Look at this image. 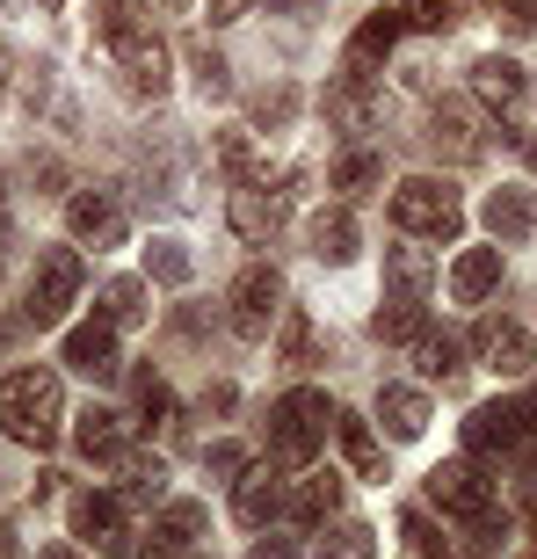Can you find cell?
<instances>
[{
	"label": "cell",
	"instance_id": "36",
	"mask_svg": "<svg viewBox=\"0 0 537 559\" xmlns=\"http://www.w3.org/2000/svg\"><path fill=\"white\" fill-rule=\"evenodd\" d=\"M218 160H226V175H240V182H254V145L240 139V131H226V139H218Z\"/></svg>",
	"mask_w": 537,
	"mask_h": 559
},
{
	"label": "cell",
	"instance_id": "47",
	"mask_svg": "<svg viewBox=\"0 0 537 559\" xmlns=\"http://www.w3.org/2000/svg\"><path fill=\"white\" fill-rule=\"evenodd\" d=\"M0 218H8V189H0Z\"/></svg>",
	"mask_w": 537,
	"mask_h": 559
},
{
	"label": "cell",
	"instance_id": "28",
	"mask_svg": "<svg viewBox=\"0 0 537 559\" xmlns=\"http://www.w3.org/2000/svg\"><path fill=\"white\" fill-rule=\"evenodd\" d=\"M421 371L429 378H457L465 371V342H457V334H421Z\"/></svg>",
	"mask_w": 537,
	"mask_h": 559
},
{
	"label": "cell",
	"instance_id": "35",
	"mask_svg": "<svg viewBox=\"0 0 537 559\" xmlns=\"http://www.w3.org/2000/svg\"><path fill=\"white\" fill-rule=\"evenodd\" d=\"M407 22H414V29H451L457 0H407Z\"/></svg>",
	"mask_w": 537,
	"mask_h": 559
},
{
	"label": "cell",
	"instance_id": "29",
	"mask_svg": "<svg viewBox=\"0 0 537 559\" xmlns=\"http://www.w3.org/2000/svg\"><path fill=\"white\" fill-rule=\"evenodd\" d=\"M421 334H429V320H421L414 298H399V306L378 312V342H421Z\"/></svg>",
	"mask_w": 537,
	"mask_h": 559
},
{
	"label": "cell",
	"instance_id": "15",
	"mask_svg": "<svg viewBox=\"0 0 537 559\" xmlns=\"http://www.w3.org/2000/svg\"><path fill=\"white\" fill-rule=\"evenodd\" d=\"M226 218H232L240 240H268V233H276V197H268L262 182H240V189H232V204H226Z\"/></svg>",
	"mask_w": 537,
	"mask_h": 559
},
{
	"label": "cell",
	"instance_id": "32",
	"mask_svg": "<svg viewBox=\"0 0 537 559\" xmlns=\"http://www.w3.org/2000/svg\"><path fill=\"white\" fill-rule=\"evenodd\" d=\"M95 29H103V44H124L139 37L145 22H139V0H103V15H95Z\"/></svg>",
	"mask_w": 537,
	"mask_h": 559
},
{
	"label": "cell",
	"instance_id": "27",
	"mask_svg": "<svg viewBox=\"0 0 537 559\" xmlns=\"http://www.w3.org/2000/svg\"><path fill=\"white\" fill-rule=\"evenodd\" d=\"M167 495V465L160 457H139L124 473V509H145V501H160Z\"/></svg>",
	"mask_w": 537,
	"mask_h": 559
},
{
	"label": "cell",
	"instance_id": "19",
	"mask_svg": "<svg viewBox=\"0 0 537 559\" xmlns=\"http://www.w3.org/2000/svg\"><path fill=\"white\" fill-rule=\"evenodd\" d=\"M117 523H124V495H81L73 501V531L81 538H117Z\"/></svg>",
	"mask_w": 537,
	"mask_h": 559
},
{
	"label": "cell",
	"instance_id": "26",
	"mask_svg": "<svg viewBox=\"0 0 537 559\" xmlns=\"http://www.w3.org/2000/svg\"><path fill=\"white\" fill-rule=\"evenodd\" d=\"M312 254H320V262H349V254H356L349 211H334V218H312Z\"/></svg>",
	"mask_w": 537,
	"mask_h": 559
},
{
	"label": "cell",
	"instance_id": "43",
	"mask_svg": "<svg viewBox=\"0 0 537 559\" xmlns=\"http://www.w3.org/2000/svg\"><path fill=\"white\" fill-rule=\"evenodd\" d=\"M240 8L248 0H211V22H240Z\"/></svg>",
	"mask_w": 537,
	"mask_h": 559
},
{
	"label": "cell",
	"instance_id": "16",
	"mask_svg": "<svg viewBox=\"0 0 537 559\" xmlns=\"http://www.w3.org/2000/svg\"><path fill=\"white\" fill-rule=\"evenodd\" d=\"M378 421H385L399 443H414V436L429 429V400L414 393V385H385V393H378Z\"/></svg>",
	"mask_w": 537,
	"mask_h": 559
},
{
	"label": "cell",
	"instance_id": "31",
	"mask_svg": "<svg viewBox=\"0 0 537 559\" xmlns=\"http://www.w3.org/2000/svg\"><path fill=\"white\" fill-rule=\"evenodd\" d=\"M378 175H385V167H378L371 153H342V160H334V189H342V197H363Z\"/></svg>",
	"mask_w": 537,
	"mask_h": 559
},
{
	"label": "cell",
	"instance_id": "30",
	"mask_svg": "<svg viewBox=\"0 0 537 559\" xmlns=\"http://www.w3.org/2000/svg\"><path fill=\"white\" fill-rule=\"evenodd\" d=\"M204 509H196V501H175V509H167V516L160 523H153V531H160V538L167 545H196V538H204Z\"/></svg>",
	"mask_w": 537,
	"mask_h": 559
},
{
	"label": "cell",
	"instance_id": "25",
	"mask_svg": "<svg viewBox=\"0 0 537 559\" xmlns=\"http://www.w3.org/2000/svg\"><path fill=\"white\" fill-rule=\"evenodd\" d=\"M312 559H378L371 523H334L327 538H320V552H312Z\"/></svg>",
	"mask_w": 537,
	"mask_h": 559
},
{
	"label": "cell",
	"instance_id": "18",
	"mask_svg": "<svg viewBox=\"0 0 537 559\" xmlns=\"http://www.w3.org/2000/svg\"><path fill=\"white\" fill-rule=\"evenodd\" d=\"M473 87H479L494 109H509V103H523V66H516V59H479V66H473Z\"/></svg>",
	"mask_w": 537,
	"mask_h": 559
},
{
	"label": "cell",
	"instance_id": "4",
	"mask_svg": "<svg viewBox=\"0 0 537 559\" xmlns=\"http://www.w3.org/2000/svg\"><path fill=\"white\" fill-rule=\"evenodd\" d=\"M429 495H435V509H443V516H457V523L509 531V523L494 516V495H487V479H479L473 465H435V473H429Z\"/></svg>",
	"mask_w": 537,
	"mask_h": 559
},
{
	"label": "cell",
	"instance_id": "48",
	"mask_svg": "<svg viewBox=\"0 0 537 559\" xmlns=\"http://www.w3.org/2000/svg\"><path fill=\"white\" fill-rule=\"evenodd\" d=\"M530 160H537V139H530Z\"/></svg>",
	"mask_w": 537,
	"mask_h": 559
},
{
	"label": "cell",
	"instance_id": "12",
	"mask_svg": "<svg viewBox=\"0 0 537 559\" xmlns=\"http://www.w3.org/2000/svg\"><path fill=\"white\" fill-rule=\"evenodd\" d=\"M65 364H81L87 378H117V328H109V320L73 328L65 334Z\"/></svg>",
	"mask_w": 537,
	"mask_h": 559
},
{
	"label": "cell",
	"instance_id": "24",
	"mask_svg": "<svg viewBox=\"0 0 537 559\" xmlns=\"http://www.w3.org/2000/svg\"><path fill=\"white\" fill-rule=\"evenodd\" d=\"M103 320H109V328H139V320H145V284H139V276H117V284L103 290Z\"/></svg>",
	"mask_w": 537,
	"mask_h": 559
},
{
	"label": "cell",
	"instance_id": "1",
	"mask_svg": "<svg viewBox=\"0 0 537 559\" xmlns=\"http://www.w3.org/2000/svg\"><path fill=\"white\" fill-rule=\"evenodd\" d=\"M0 429L15 436V443H29V451H51V443H59V429H65L59 371L29 364V371H8V378H0Z\"/></svg>",
	"mask_w": 537,
	"mask_h": 559
},
{
	"label": "cell",
	"instance_id": "14",
	"mask_svg": "<svg viewBox=\"0 0 537 559\" xmlns=\"http://www.w3.org/2000/svg\"><path fill=\"white\" fill-rule=\"evenodd\" d=\"M73 443H81L87 465H117V457H124V415H109V407H87L81 429H73Z\"/></svg>",
	"mask_w": 537,
	"mask_h": 559
},
{
	"label": "cell",
	"instance_id": "38",
	"mask_svg": "<svg viewBox=\"0 0 537 559\" xmlns=\"http://www.w3.org/2000/svg\"><path fill=\"white\" fill-rule=\"evenodd\" d=\"M167 407H175V400H167V385H160V378H145V385H139V415H145V429H160Z\"/></svg>",
	"mask_w": 537,
	"mask_h": 559
},
{
	"label": "cell",
	"instance_id": "39",
	"mask_svg": "<svg viewBox=\"0 0 537 559\" xmlns=\"http://www.w3.org/2000/svg\"><path fill=\"white\" fill-rule=\"evenodd\" d=\"M211 473L240 479V473H248V451H240V443H211Z\"/></svg>",
	"mask_w": 537,
	"mask_h": 559
},
{
	"label": "cell",
	"instance_id": "33",
	"mask_svg": "<svg viewBox=\"0 0 537 559\" xmlns=\"http://www.w3.org/2000/svg\"><path fill=\"white\" fill-rule=\"evenodd\" d=\"M145 270L160 276V284H189V254H182V240H153V248H145Z\"/></svg>",
	"mask_w": 537,
	"mask_h": 559
},
{
	"label": "cell",
	"instance_id": "3",
	"mask_svg": "<svg viewBox=\"0 0 537 559\" xmlns=\"http://www.w3.org/2000/svg\"><path fill=\"white\" fill-rule=\"evenodd\" d=\"M393 226L399 233H435V240H451L457 233V197L435 175H407L393 189Z\"/></svg>",
	"mask_w": 537,
	"mask_h": 559
},
{
	"label": "cell",
	"instance_id": "5",
	"mask_svg": "<svg viewBox=\"0 0 537 559\" xmlns=\"http://www.w3.org/2000/svg\"><path fill=\"white\" fill-rule=\"evenodd\" d=\"M73 298H81V254H73V248H51L37 262V276H29V306H22V312H29L37 328H59Z\"/></svg>",
	"mask_w": 537,
	"mask_h": 559
},
{
	"label": "cell",
	"instance_id": "45",
	"mask_svg": "<svg viewBox=\"0 0 537 559\" xmlns=\"http://www.w3.org/2000/svg\"><path fill=\"white\" fill-rule=\"evenodd\" d=\"M523 436H537V393L523 400Z\"/></svg>",
	"mask_w": 537,
	"mask_h": 559
},
{
	"label": "cell",
	"instance_id": "8",
	"mask_svg": "<svg viewBox=\"0 0 537 559\" xmlns=\"http://www.w3.org/2000/svg\"><path fill=\"white\" fill-rule=\"evenodd\" d=\"M65 226H73V240L109 248V240H124V211H117V197H103V189H81V197L65 204Z\"/></svg>",
	"mask_w": 537,
	"mask_h": 559
},
{
	"label": "cell",
	"instance_id": "11",
	"mask_svg": "<svg viewBox=\"0 0 537 559\" xmlns=\"http://www.w3.org/2000/svg\"><path fill=\"white\" fill-rule=\"evenodd\" d=\"M494 284H501V248H465L451 262V298H457V306L494 298Z\"/></svg>",
	"mask_w": 537,
	"mask_h": 559
},
{
	"label": "cell",
	"instance_id": "23",
	"mask_svg": "<svg viewBox=\"0 0 537 559\" xmlns=\"http://www.w3.org/2000/svg\"><path fill=\"white\" fill-rule=\"evenodd\" d=\"M334 509H342V479H334V473L306 479V487L290 495V516H298V523H320V516H334Z\"/></svg>",
	"mask_w": 537,
	"mask_h": 559
},
{
	"label": "cell",
	"instance_id": "41",
	"mask_svg": "<svg viewBox=\"0 0 537 559\" xmlns=\"http://www.w3.org/2000/svg\"><path fill=\"white\" fill-rule=\"evenodd\" d=\"M312 349V328H306V312H290L284 320V356H306Z\"/></svg>",
	"mask_w": 537,
	"mask_h": 559
},
{
	"label": "cell",
	"instance_id": "34",
	"mask_svg": "<svg viewBox=\"0 0 537 559\" xmlns=\"http://www.w3.org/2000/svg\"><path fill=\"white\" fill-rule=\"evenodd\" d=\"M435 145H451L457 160H465V153H473V117H465V109H435Z\"/></svg>",
	"mask_w": 537,
	"mask_h": 559
},
{
	"label": "cell",
	"instance_id": "22",
	"mask_svg": "<svg viewBox=\"0 0 537 559\" xmlns=\"http://www.w3.org/2000/svg\"><path fill=\"white\" fill-rule=\"evenodd\" d=\"M530 197H523V189H494V197H487V226L501 233V240H523V233H530Z\"/></svg>",
	"mask_w": 537,
	"mask_h": 559
},
{
	"label": "cell",
	"instance_id": "10",
	"mask_svg": "<svg viewBox=\"0 0 537 559\" xmlns=\"http://www.w3.org/2000/svg\"><path fill=\"white\" fill-rule=\"evenodd\" d=\"M117 59H124V81L139 87V95H160L167 87V51H160V37L153 29H139V37H124V44H109Z\"/></svg>",
	"mask_w": 537,
	"mask_h": 559
},
{
	"label": "cell",
	"instance_id": "9",
	"mask_svg": "<svg viewBox=\"0 0 537 559\" xmlns=\"http://www.w3.org/2000/svg\"><path fill=\"white\" fill-rule=\"evenodd\" d=\"M465 443H473V451H487V457H501V451H516L523 443V407H473V415H465Z\"/></svg>",
	"mask_w": 537,
	"mask_h": 559
},
{
	"label": "cell",
	"instance_id": "6",
	"mask_svg": "<svg viewBox=\"0 0 537 559\" xmlns=\"http://www.w3.org/2000/svg\"><path fill=\"white\" fill-rule=\"evenodd\" d=\"M276 312H284V276H276V270H248L240 284H232V334L262 342Z\"/></svg>",
	"mask_w": 537,
	"mask_h": 559
},
{
	"label": "cell",
	"instance_id": "46",
	"mask_svg": "<svg viewBox=\"0 0 537 559\" xmlns=\"http://www.w3.org/2000/svg\"><path fill=\"white\" fill-rule=\"evenodd\" d=\"M44 559H81V552H73V545H51V552H44Z\"/></svg>",
	"mask_w": 537,
	"mask_h": 559
},
{
	"label": "cell",
	"instance_id": "20",
	"mask_svg": "<svg viewBox=\"0 0 537 559\" xmlns=\"http://www.w3.org/2000/svg\"><path fill=\"white\" fill-rule=\"evenodd\" d=\"M385 276H393L399 298H421V290L435 284V262H429V248H393L385 254Z\"/></svg>",
	"mask_w": 537,
	"mask_h": 559
},
{
	"label": "cell",
	"instance_id": "13",
	"mask_svg": "<svg viewBox=\"0 0 537 559\" xmlns=\"http://www.w3.org/2000/svg\"><path fill=\"white\" fill-rule=\"evenodd\" d=\"M276 509H284V479L268 473V465H248V473H240V495H232V516L248 523V531H262Z\"/></svg>",
	"mask_w": 537,
	"mask_h": 559
},
{
	"label": "cell",
	"instance_id": "7",
	"mask_svg": "<svg viewBox=\"0 0 537 559\" xmlns=\"http://www.w3.org/2000/svg\"><path fill=\"white\" fill-rule=\"evenodd\" d=\"M473 349H479V364L494 378H523L537 364V349H530V334L516 328V320H479V334H473Z\"/></svg>",
	"mask_w": 537,
	"mask_h": 559
},
{
	"label": "cell",
	"instance_id": "42",
	"mask_svg": "<svg viewBox=\"0 0 537 559\" xmlns=\"http://www.w3.org/2000/svg\"><path fill=\"white\" fill-rule=\"evenodd\" d=\"M494 8H501V15H509V22H523V29H530V22H537V0H494Z\"/></svg>",
	"mask_w": 537,
	"mask_h": 559
},
{
	"label": "cell",
	"instance_id": "17",
	"mask_svg": "<svg viewBox=\"0 0 537 559\" xmlns=\"http://www.w3.org/2000/svg\"><path fill=\"white\" fill-rule=\"evenodd\" d=\"M334 436H342V451H349V465H356L363 479H385V451H378L371 421H356V415H334Z\"/></svg>",
	"mask_w": 537,
	"mask_h": 559
},
{
	"label": "cell",
	"instance_id": "40",
	"mask_svg": "<svg viewBox=\"0 0 537 559\" xmlns=\"http://www.w3.org/2000/svg\"><path fill=\"white\" fill-rule=\"evenodd\" d=\"M196 81H204V95H226V87H232V73H226V59L196 51Z\"/></svg>",
	"mask_w": 537,
	"mask_h": 559
},
{
	"label": "cell",
	"instance_id": "21",
	"mask_svg": "<svg viewBox=\"0 0 537 559\" xmlns=\"http://www.w3.org/2000/svg\"><path fill=\"white\" fill-rule=\"evenodd\" d=\"M399 29H407V15H371V22H363V37L349 44V81H363V66H371L378 51H393Z\"/></svg>",
	"mask_w": 537,
	"mask_h": 559
},
{
	"label": "cell",
	"instance_id": "37",
	"mask_svg": "<svg viewBox=\"0 0 537 559\" xmlns=\"http://www.w3.org/2000/svg\"><path fill=\"white\" fill-rule=\"evenodd\" d=\"M399 531H407V552H414V559H451V552H443V545H435L429 516H407V523H399Z\"/></svg>",
	"mask_w": 537,
	"mask_h": 559
},
{
	"label": "cell",
	"instance_id": "44",
	"mask_svg": "<svg viewBox=\"0 0 537 559\" xmlns=\"http://www.w3.org/2000/svg\"><path fill=\"white\" fill-rule=\"evenodd\" d=\"M254 559H298V552H290L284 538H268V545H254Z\"/></svg>",
	"mask_w": 537,
	"mask_h": 559
},
{
	"label": "cell",
	"instance_id": "2",
	"mask_svg": "<svg viewBox=\"0 0 537 559\" xmlns=\"http://www.w3.org/2000/svg\"><path fill=\"white\" fill-rule=\"evenodd\" d=\"M334 407L327 393H312V385H298V393H284L276 407H268V451L284 457V465H306L312 451H320V436H327Z\"/></svg>",
	"mask_w": 537,
	"mask_h": 559
}]
</instances>
